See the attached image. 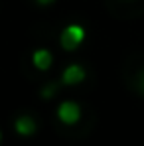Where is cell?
<instances>
[{
    "label": "cell",
    "mask_w": 144,
    "mask_h": 146,
    "mask_svg": "<svg viewBox=\"0 0 144 146\" xmlns=\"http://www.w3.org/2000/svg\"><path fill=\"white\" fill-rule=\"evenodd\" d=\"M85 40V30L79 24H69L61 34H59V46L65 51H73L77 49Z\"/></svg>",
    "instance_id": "obj_1"
},
{
    "label": "cell",
    "mask_w": 144,
    "mask_h": 146,
    "mask_svg": "<svg viewBox=\"0 0 144 146\" xmlns=\"http://www.w3.org/2000/svg\"><path fill=\"white\" fill-rule=\"evenodd\" d=\"M57 119L63 124H75L81 119V107L75 101H63L57 107Z\"/></svg>",
    "instance_id": "obj_2"
},
{
    "label": "cell",
    "mask_w": 144,
    "mask_h": 146,
    "mask_svg": "<svg viewBox=\"0 0 144 146\" xmlns=\"http://www.w3.org/2000/svg\"><path fill=\"white\" fill-rule=\"evenodd\" d=\"M85 75L87 73H85V69L79 63H71L61 73V83L63 85H79L81 81H85Z\"/></svg>",
    "instance_id": "obj_3"
},
{
    "label": "cell",
    "mask_w": 144,
    "mask_h": 146,
    "mask_svg": "<svg viewBox=\"0 0 144 146\" xmlns=\"http://www.w3.org/2000/svg\"><path fill=\"white\" fill-rule=\"evenodd\" d=\"M32 63H34L36 69H40V71H48L49 67H51V63H53V55H51L49 49L40 48V49H36V51L32 53Z\"/></svg>",
    "instance_id": "obj_4"
},
{
    "label": "cell",
    "mask_w": 144,
    "mask_h": 146,
    "mask_svg": "<svg viewBox=\"0 0 144 146\" xmlns=\"http://www.w3.org/2000/svg\"><path fill=\"white\" fill-rule=\"evenodd\" d=\"M14 128H16V132H18L20 136H32V134L36 132L38 124H36V121H34L30 115H22V117L16 119Z\"/></svg>",
    "instance_id": "obj_5"
},
{
    "label": "cell",
    "mask_w": 144,
    "mask_h": 146,
    "mask_svg": "<svg viewBox=\"0 0 144 146\" xmlns=\"http://www.w3.org/2000/svg\"><path fill=\"white\" fill-rule=\"evenodd\" d=\"M55 91H57V85H55V83L46 85V87L42 89V97H44V99H51L53 95H55Z\"/></svg>",
    "instance_id": "obj_6"
},
{
    "label": "cell",
    "mask_w": 144,
    "mask_h": 146,
    "mask_svg": "<svg viewBox=\"0 0 144 146\" xmlns=\"http://www.w3.org/2000/svg\"><path fill=\"white\" fill-rule=\"evenodd\" d=\"M138 89H140V91L144 93V71L138 75Z\"/></svg>",
    "instance_id": "obj_7"
},
{
    "label": "cell",
    "mask_w": 144,
    "mask_h": 146,
    "mask_svg": "<svg viewBox=\"0 0 144 146\" xmlns=\"http://www.w3.org/2000/svg\"><path fill=\"white\" fill-rule=\"evenodd\" d=\"M36 2H38L40 6H51V4H53L55 0H36Z\"/></svg>",
    "instance_id": "obj_8"
},
{
    "label": "cell",
    "mask_w": 144,
    "mask_h": 146,
    "mask_svg": "<svg viewBox=\"0 0 144 146\" xmlns=\"http://www.w3.org/2000/svg\"><path fill=\"white\" fill-rule=\"evenodd\" d=\"M0 142H2V132H0Z\"/></svg>",
    "instance_id": "obj_9"
}]
</instances>
